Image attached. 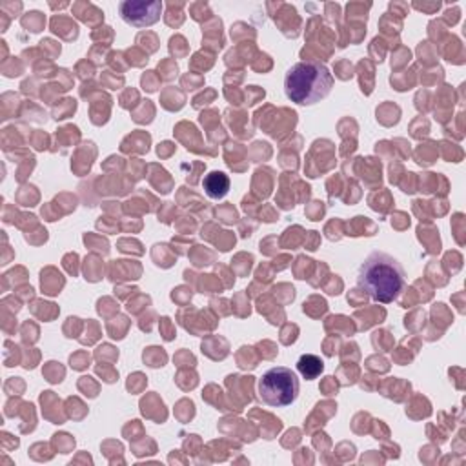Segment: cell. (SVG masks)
<instances>
[{"instance_id": "cell-1", "label": "cell", "mask_w": 466, "mask_h": 466, "mask_svg": "<svg viewBox=\"0 0 466 466\" xmlns=\"http://www.w3.org/2000/svg\"><path fill=\"white\" fill-rule=\"evenodd\" d=\"M359 288L375 302H393L406 286V271L397 258L384 251L370 253L357 273Z\"/></svg>"}, {"instance_id": "cell-2", "label": "cell", "mask_w": 466, "mask_h": 466, "mask_svg": "<svg viewBox=\"0 0 466 466\" xmlns=\"http://www.w3.org/2000/svg\"><path fill=\"white\" fill-rule=\"evenodd\" d=\"M333 75L322 62L306 60L293 64L284 76L286 96L299 106H311L329 95Z\"/></svg>"}, {"instance_id": "cell-3", "label": "cell", "mask_w": 466, "mask_h": 466, "mask_svg": "<svg viewBox=\"0 0 466 466\" xmlns=\"http://www.w3.org/2000/svg\"><path fill=\"white\" fill-rule=\"evenodd\" d=\"M299 377L291 368L275 366L269 368L257 384L258 399L273 408H284L295 402L299 395Z\"/></svg>"}, {"instance_id": "cell-4", "label": "cell", "mask_w": 466, "mask_h": 466, "mask_svg": "<svg viewBox=\"0 0 466 466\" xmlns=\"http://www.w3.org/2000/svg\"><path fill=\"white\" fill-rule=\"evenodd\" d=\"M120 16L133 27H147L158 22L162 4L158 0H126L118 7Z\"/></svg>"}, {"instance_id": "cell-5", "label": "cell", "mask_w": 466, "mask_h": 466, "mask_svg": "<svg viewBox=\"0 0 466 466\" xmlns=\"http://www.w3.org/2000/svg\"><path fill=\"white\" fill-rule=\"evenodd\" d=\"M202 186H204V191L209 198H222L228 195L229 191V178L226 173L222 171H211L204 177L202 180Z\"/></svg>"}, {"instance_id": "cell-6", "label": "cell", "mask_w": 466, "mask_h": 466, "mask_svg": "<svg viewBox=\"0 0 466 466\" xmlns=\"http://www.w3.org/2000/svg\"><path fill=\"white\" fill-rule=\"evenodd\" d=\"M297 370H299V373H300L304 379L311 380V379H317V377L322 373L324 362H322L320 357H317V355H313V353H304V355H300V359L297 360Z\"/></svg>"}]
</instances>
